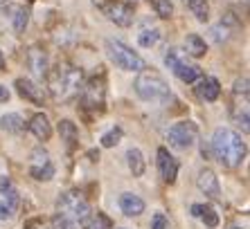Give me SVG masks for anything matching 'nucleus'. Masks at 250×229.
<instances>
[{"label": "nucleus", "mask_w": 250, "mask_h": 229, "mask_svg": "<svg viewBox=\"0 0 250 229\" xmlns=\"http://www.w3.org/2000/svg\"><path fill=\"white\" fill-rule=\"evenodd\" d=\"M187 7L192 9V14L196 16L198 23H208L209 20V5L208 0H185Z\"/></svg>", "instance_id": "nucleus-25"}, {"label": "nucleus", "mask_w": 250, "mask_h": 229, "mask_svg": "<svg viewBox=\"0 0 250 229\" xmlns=\"http://www.w3.org/2000/svg\"><path fill=\"white\" fill-rule=\"evenodd\" d=\"M209 151L226 169H237L246 160V151L248 149H246V142L241 139L239 133H234L228 126H219L212 135Z\"/></svg>", "instance_id": "nucleus-2"}, {"label": "nucleus", "mask_w": 250, "mask_h": 229, "mask_svg": "<svg viewBox=\"0 0 250 229\" xmlns=\"http://www.w3.org/2000/svg\"><path fill=\"white\" fill-rule=\"evenodd\" d=\"M0 70H5V57H2V52H0Z\"/></svg>", "instance_id": "nucleus-38"}, {"label": "nucleus", "mask_w": 250, "mask_h": 229, "mask_svg": "<svg viewBox=\"0 0 250 229\" xmlns=\"http://www.w3.org/2000/svg\"><path fill=\"white\" fill-rule=\"evenodd\" d=\"M135 92L142 101L151 103H167L171 99V88H169L167 79H165L158 70L145 68L135 79Z\"/></svg>", "instance_id": "nucleus-3"}, {"label": "nucleus", "mask_w": 250, "mask_h": 229, "mask_svg": "<svg viewBox=\"0 0 250 229\" xmlns=\"http://www.w3.org/2000/svg\"><path fill=\"white\" fill-rule=\"evenodd\" d=\"M79 97H82V108L86 110V113H93V114L104 113V108H106V76H104V72L90 76L82 86Z\"/></svg>", "instance_id": "nucleus-4"}, {"label": "nucleus", "mask_w": 250, "mask_h": 229, "mask_svg": "<svg viewBox=\"0 0 250 229\" xmlns=\"http://www.w3.org/2000/svg\"><path fill=\"white\" fill-rule=\"evenodd\" d=\"M126 164H128V171L133 173V178H142V175H145L146 162H145V155H142L140 149H128Z\"/></svg>", "instance_id": "nucleus-20"}, {"label": "nucleus", "mask_w": 250, "mask_h": 229, "mask_svg": "<svg viewBox=\"0 0 250 229\" xmlns=\"http://www.w3.org/2000/svg\"><path fill=\"white\" fill-rule=\"evenodd\" d=\"M196 187L201 189V193H205L209 200H219L221 198V184H219V178L212 169H203L198 173L196 178Z\"/></svg>", "instance_id": "nucleus-14"}, {"label": "nucleus", "mask_w": 250, "mask_h": 229, "mask_svg": "<svg viewBox=\"0 0 250 229\" xmlns=\"http://www.w3.org/2000/svg\"><path fill=\"white\" fill-rule=\"evenodd\" d=\"M29 2H34V0H29Z\"/></svg>", "instance_id": "nucleus-40"}, {"label": "nucleus", "mask_w": 250, "mask_h": 229, "mask_svg": "<svg viewBox=\"0 0 250 229\" xmlns=\"http://www.w3.org/2000/svg\"><path fill=\"white\" fill-rule=\"evenodd\" d=\"M25 229H45V227H43V223L39 220V218H32V220L25 223Z\"/></svg>", "instance_id": "nucleus-36"}, {"label": "nucleus", "mask_w": 250, "mask_h": 229, "mask_svg": "<svg viewBox=\"0 0 250 229\" xmlns=\"http://www.w3.org/2000/svg\"><path fill=\"white\" fill-rule=\"evenodd\" d=\"M7 101H9V90H7V86H0V103Z\"/></svg>", "instance_id": "nucleus-37"}, {"label": "nucleus", "mask_w": 250, "mask_h": 229, "mask_svg": "<svg viewBox=\"0 0 250 229\" xmlns=\"http://www.w3.org/2000/svg\"><path fill=\"white\" fill-rule=\"evenodd\" d=\"M29 175L39 182H50L54 178V162L50 157L43 146L32 151V157H29Z\"/></svg>", "instance_id": "nucleus-10"}, {"label": "nucleus", "mask_w": 250, "mask_h": 229, "mask_svg": "<svg viewBox=\"0 0 250 229\" xmlns=\"http://www.w3.org/2000/svg\"><path fill=\"white\" fill-rule=\"evenodd\" d=\"M234 124L241 126L244 133H248V110H244V113H234Z\"/></svg>", "instance_id": "nucleus-35"}, {"label": "nucleus", "mask_w": 250, "mask_h": 229, "mask_svg": "<svg viewBox=\"0 0 250 229\" xmlns=\"http://www.w3.org/2000/svg\"><path fill=\"white\" fill-rule=\"evenodd\" d=\"M124 131L120 126H113L111 131H106L104 135H102V139H99V144L104 146V149H113V146H117L120 144V139H122Z\"/></svg>", "instance_id": "nucleus-28"}, {"label": "nucleus", "mask_w": 250, "mask_h": 229, "mask_svg": "<svg viewBox=\"0 0 250 229\" xmlns=\"http://www.w3.org/2000/svg\"><path fill=\"white\" fill-rule=\"evenodd\" d=\"M57 209L61 216L70 218V220H86L90 216V202L83 198L79 191H63L57 200Z\"/></svg>", "instance_id": "nucleus-7"}, {"label": "nucleus", "mask_w": 250, "mask_h": 229, "mask_svg": "<svg viewBox=\"0 0 250 229\" xmlns=\"http://www.w3.org/2000/svg\"><path fill=\"white\" fill-rule=\"evenodd\" d=\"M151 5H153V12H156L160 18L174 16V5H171V0H151Z\"/></svg>", "instance_id": "nucleus-30"}, {"label": "nucleus", "mask_w": 250, "mask_h": 229, "mask_svg": "<svg viewBox=\"0 0 250 229\" xmlns=\"http://www.w3.org/2000/svg\"><path fill=\"white\" fill-rule=\"evenodd\" d=\"M145 207L146 205L140 195H135V193H122L120 195V209L124 211V216H128V218L140 216V213L145 211Z\"/></svg>", "instance_id": "nucleus-17"}, {"label": "nucleus", "mask_w": 250, "mask_h": 229, "mask_svg": "<svg viewBox=\"0 0 250 229\" xmlns=\"http://www.w3.org/2000/svg\"><path fill=\"white\" fill-rule=\"evenodd\" d=\"M50 223H52V229H79L75 220H70V218L61 216V213H54Z\"/></svg>", "instance_id": "nucleus-31"}, {"label": "nucleus", "mask_w": 250, "mask_h": 229, "mask_svg": "<svg viewBox=\"0 0 250 229\" xmlns=\"http://www.w3.org/2000/svg\"><path fill=\"white\" fill-rule=\"evenodd\" d=\"M209 34H212V40L219 43V45L226 43V40H230L234 34V27H230V18H226V20L221 18V23H216L214 27L209 29Z\"/></svg>", "instance_id": "nucleus-23"}, {"label": "nucleus", "mask_w": 250, "mask_h": 229, "mask_svg": "<svg viewBox=\"0 0 250 229\" xmlns=\"http://www.w3.org/2000/svg\"><path fill=\"white\" fill-rule=\"evenodd\" d=\"M165 63H167V68L171 70L183 83H196V81L201 79L198 65L189 63V61H187V54L183 50H178V47H169L167 54H165Z\"/></svg>", "instance_id": "nucleus-6"}, {"label": "nucleus", "mask_w": 250, "mask_h": 229, "mask_svg": "<svg viewBox=\"0 0 250 229\" xmlns=\"http://www.w3.org/2000/svg\"><path fill=\"white\" fill-rule=\"evenodd\" d=\"M0 128L7 133H14V135H18V133L25 131V117L18 113H9L5 114V117H0Z\"/></svg>", "instance_id": "nucleus-21"}, {"label": "nucleus", "mask_w": 250, "mask_h": 229, "mask_svg": "<svg viewBox=\"0 0 250 229\" xmlns=\"http://www.w3.org/2000/svg\"><path fill=\"white\" fill-rule=\"evenodd\" d=\"M27 23H29V12L25 9V7H16V9H14V14H12V25H14V29H16L18 34H21V32H25Z\"/></svg>", "instance_id": "nucleus-29"}, {"label": "nucleus", "mask_w": 250, "mask_h": 229, "mask_svg": "<svg viewBox=\"0 0 250 229\" xmlns=\"http://www.w3.org/2000/svg\"><path fill=\"white\" fill-rule=\"evenodd\" d=\"M16 213V205L9 200H0V220H12Z\"/></svg>", "instance_id": "nucleus-32"}, {"label": "nucleus", "mask_w": 250, "mask_h": 229, "mask_svg": "<svg viewBox=\"0 0 250 229\" xmlns=\"http://www.w3.org/2000/svg\"><path fill=\"white\" fill-rule=\"evenodd\" d=\"M83 229H113V220L102 211H90V216L83 220Z\"/></svg>", "instance_id": "nucleus-24"}, {"label": "nucleus", "mask_w": 250, "mask_h": 229, "mask_svg": "<svg viewBox=\"0 0 250 229\" xmlns=\"http://www.w3.org/2000/svg\"><path fill=\"white\" fill-rule=\"evenodd\" d=\"M151 229H171V223L163 211H156L151 218Z\"/></svg>", "instance_id": "nucleus-33"}, {"label": "nucleus", "mask_w": 250, "mask_h": 229, "mask_svg": "<svg viewBox=\"0 0 250 229\" xmlns=\"http://www.w3.org/2000/svg\"><path fill=\"white\" fill-rule=\"evenodd\" d=\"M194 95L201 101H216L219 95H221V83L214 76H201L196 81V86H194Z\"/></svg>", "instance_id": "nucleus-15"}, {"label": "nucleus", "mask_w": 250, "mask_h": 229, "mask_svg": "<svg viewBox=\"0 0 250 229\" xmlns=\"http://www.w3.org/2000/svg\"><path fill=\"white\" fill-rule=\"evenodd\" d=\"M16 92L23 99H27L29 103H34V106H43V103H45V97H47L45 88L39 86V83L32 79H25V76L16 79Z\"/></svg>", "instance_id": "nucleus-12"}, {"label": "nucleus", "mask_w": 250, "mask_h": 229, "mask_svg": "<svg viewBox=\"0 0 250 229\" xmlns=\"http://www.w3.org/2000/svg\"><path fill=\"white\" fill-rule=\"evenodd\" d=\"M27 128H29V133H32L36 139H41V142H47V139L52 137V124H50L45 113H36L34 117L29 119Z\"/></svg>", "instance_id": "nucleus-16"}, {"label": "nucleus", "mask_w": 250, "mask_h": 229, "mask_svg": "<svg viewBox=\"0 0 250 229\" xmlns=\"http://www.w3.org/2000/svg\"><path fill=\"white\" fill-rule=\"evenodd\" d=\"M47 90L54 101L68 103L79 97L83 86V72L70 61H59L52 70H47Z\"/></svg>", "instance_id": "nucleus-1"}, {"label": "nucleus", "mask_w": 250, "mask_h": 229, "mask_svg": "<svg viewBox=\"0 0 250 229\" xmlns=\"http://www.w3.org/2000/svg\"><path fill=\"white\" fill-rule=\"evenodd\" d=\"M59 135H61V139H63L68 153H72V151L77 149V144H79V131H77L75 121H70V119L59 121Z\"/></svg>", "instance_id": "nucleus-18"}, {"label": "nucleus", "mask_w": 250, "mask_h": 229, "mask_svg": "<svg viewBox=\"0 0 250 229\" xmlns=\"http://www.w3.org/2000/svg\"><path fill=\"white\" fill-rule=\"evenodd\" d=\"M156 162H158V173H160L163 182L174 184L176 182V175H178V160H176L174 155L169 153V149L160 146V149H158Z\"/></svg>", "instance_id": "nucleus-13"}, {"label": "nucleus", "mask_w": 250, "mask_h": 229, "mask_svg": "<svg viewBox=\"0 0 250 229\" xmlns=\"http://www.w3.org/2000/svg\"><path fill=\"white\" fill-rule=\"evenodd\" d=\"M192 216L194 218H201V220H203V225L208 229L219 227V213L214 211V207H209V205H192Z\"/></svg>", "instance_id": "nucleus-19"}, {"label": "nucleus", "mask_w": 250, "mask_h": 229, "mask_svg": "<svg viewBox=\"0 0 250 229\" xmlns=\"http://www.w3.org/2000/svg\"><path fill=\"white\" fill-rule=\"evenodd\" d=\"M93 2L106 14L108 20H113L120 27H131L133 25L135 14H133V7L128 2H113V0H93Z\"/></svg>", "instance_id": "nucleus-9"}, {"label": "nucleus", "mask_w": 250, "mask_h": 229, "mask_svg": "<svg viewBox=\"0 0 250 229\" xmlns=\"http://www.w3.org/2000/svg\"><path fill=\"white\" fill-rule=\"evenodd\" d=\"M230 229H244V227H237V225H234V227H230Z\"/></svg>", "instance_id": "nucleus-39"}, {"label": "nucleus", "mask_w": 250, "mask_h": 229, "mask_svg": "<svg viewBox=\"0 0 250 229\" xmlns=\"http://www.w3.org/2000/svg\"><path fill=\"white\" fill-rule=\"evenodd\" d=\"M160 40V29L158 27H145L142 32H138V43L142 47H153Z\"/></svg>", "instance_id": "nucleus-26"}, {"label": "nucleus", "mask_w": 250, "mask_h": 229, "mask_svg": "<svg viewBox=\"0 0 250 229\" xmlns=\"http://www.w3.org/2000/svg\"><path fill=\"white\" fill-rule=\"evenodd\" d=\"M106 54L113 63L124 72H142L146 68L142 57L135 50H131L128 45H124L122 40H106Z\"/></svg>", "instance_id": "nucleus-5"}, {"label": "nucleus", "mask_w": 250, "mask_h": 229, "mask_svg": "<svg viewBox=\"0 0 250 229\" xmlns=\"http://www.w3.org/2000/svg\"><path fill=\"white\" fill-rule=\"evenodd\" d=\"M185 50H187V54L194 57V58H201V57L208 54V45H205V40L198 34H187L185 36Z\"/></svg>", "instance_id": "nucleus-22"}, {"label": "nucleus", "mask_w": 250, "mask_h": 229, "mask_svg": "<svg viewBox=\"0 0 250 229\" xmlns=\"http://www.w3.org/2000/svg\"><path fill=\"white\" fill-rule=\"evenodd\" d=\"M232 92L234 95H244V97H248V76H241V79L234 81Z\"/></svg>", "instance_id": "nucleus-34"}, {"label": "nucleus", "mask_w": 250, "mask_h": 229, "mask_svg": "<svg viewBox=\"0 0 250 229\" xmlns=\"http://www.w3.org/2000/svg\"><path fill=\"white\" fill-rule=\"evenodd\" d=\"M25 63H27L29 72L39 79H45L47 70H50V58H47V52L41 45H29L25 52Z\"/></svg>", "instance_id": "nucleus-11"}, {"label": "nucleus", "mask_w": 250, "mask_h": 229, "mask_svg": "<svg viewBox=\"0 0 250 229\" xmlns=\"http://www.w3.org/2000/svg\"><path fill=\"white\" fill-rule=\"evenodd\" d=\"M196 137H198V126L189 119L178 121V124H174V126L167 131L169 146H174V149H178V151H187L196 142Z\"/></svg>", "instance_id": "nucleus-8"}, {"label": "nucleus", "mask_w": 250, "mask_h": 229, "mask_svg": "<svg viewBox=\"0 0 250 229\" xmlns=\"http://www.w3.org/2000/svg\"><path fill=\"white\" fill-rule=\"evenodd\" d=\"M0 193L5 195L9 202H14V205L18 207V191H16V187H14V182H12L9 175H0Z\"/></svg>", "instance_id": "nucleus-27"}]
</instances>
